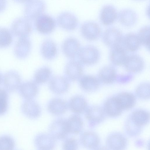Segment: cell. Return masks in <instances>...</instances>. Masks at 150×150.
I'll return each mask as SVG.
<instances>
[{
	"label": "cell",
	"mask_w": 150,
	"mask_h": 150,
	"mask_svg": "<svg viewBox=\"0 0 150 150\" xmlns=\"http://www.w3.org/2000/svg\"><path fill=\"white\" fill-rule=\"evenodd\" d=\"M149 112L142 109L133 111L129 115L125 122V129L130 136H137L140 134L143 128L149 122Z\"/></svg>",
	"instance_id": "obj_1"
},
{
	"label": "cell",
	"mask_w": 150,
	"mask_h": 150,
	"mask_svg": "<svg viewBox=\"0 0 150 150\" xmlns=\"http://www.w3.org/2000/svg\"><path fill=\"white\" fill-rule=\"evenodd\" d=\"M77 56L79 61L81 64L91 65L98 62L100 54L96 47L93 46L88 45L80 48Z\"/></svg>",
	"instance_id": "obj_2"
},
{
	"label": "cell",
	"mask_w": 150,
	"mask_h": 150,
	"mask_svg": "<svg viewBox=\"0 0 150 150\" xmlns=\"http://www.w3.org/2000/svg\"><path fill=\"white\" fill-rule=\"evenodd\" d=\"M46 5L43 0H30L26 3L24 8L25 18L31 21L43 13Z\"/></svg>",
	"instance_id": "obj_3"
},
{
	"label": "cell",
	"mask_w": 150,
	"mask_h": 150,
	"mask_svg": "<svg viewBox=\"0 0 150 150\" xmlns=\"http://www.w3.org/2000/svg\"><path fill=\"white\" fill-rule=\"evenodd\" d=\"M85 113L88 126L91 128L94 127L103 122L106 116L103 107L97 105L88 107Z\"/></svg>",
	"instance_id": "obj_4"
},
{
	"label": "cell",
	"mask_w": 150,
	"mask_h": 150,
	"mask_svg": "<svg viewBox=\"0 0 150 150\" xmlns=\"http://www.w3.org/2000/svg\"><path fill=\"white\" fill-rule=\"evenodd\" d=\"M55 20L49 15L42 14L35 20L36 30L41 33L47 34L52 32L56 26Z\"/></svg>",
	"instance_id": "obj_5"
},
{
	"label": "cell",
	"mask_w": 150,
	"mask_h": 150,
	"mask_svg": "<svg viewBox=\"0 0 150 150\" xmlns=\"http://www.w3.org/2000/svg\"><path fill=\"white\" fill-rule=\"evenodd\" d=\"M48 131L49 134L56 139H65L69 133L67 120L62 118L56 119L50 125Z\"/></svg>",
	"instance_id": "obj_6"
},
{
	"label": "cell",
	"mask_w": 150,
	"mask_h": 150,
	"mask_svg": "<svg viewBox=\"0 0 150 150\" xmlns=\"http://www.w3.org/2000/svg\"><path fill=\"white\" fill-rule=\"evenodd\" d=\"M11 31L16 36L26 38L31 33L32 27L30 21L25 18H19L15 19L12 23Z\"/></svg>",
	"instance_id": "obj_7"
},
{
	"label": "cell",
	"mask_w": 150,
	"mask_h": 150,
	"mask_svg": "<svg viewBox=\"0 0 150 150\" xmlns=\"http://www.w3.org/2000/svg\"><path fill=\"white\" fill-rule=\"evenodd\" d=\"M81 31L83 37L90 41L98 39L101 33V30L99 25L97 23L92 21L84 23L81 26Z\"/></svg>",
	"instance_id": "obj_8"
},
{
	"label": "cell",
	"mask_w": 150,
	"mask_h": 150,
	"mask_svg": "<svg viewBox=\"0 0 150 150\" xmlns=\"http://www.w3.org/2000/svg\"><path fill=\"white\" fill-rule=\"evenodd\" d=\"M123 37L121 31L119 29L115 27H110L107 29L103 33L102 40L106 45L112 48L120 45Z\"/></svg>",
	"instance_id": "obj_9"
},
{
	"label": "cell",
	"mask_w": 150,
	"mask_h": 150,
	"mask_svg": "<svg viewBox=\"0 0 150 150\" xmlns=\"http://www.w3.org/2000/svg\"><path fill=\"white\" fill-rule=\"evenodd\" d=\"M70 86L69 80L63 76H57L52 77L49 83V87L53 93L60 95L68 90Z\"/></svg>",
	"instance_id": "obj_10"
},
{
	"label": "cell",
	"mask_w": 150,
	"mask_h": 150,
	"mask_svg": "<svg viewBox=\"0 0 150 150\" xmlns=\"http://www.w3.org/2000/svg\"><path fill=\"white\" fill-rule=\"evenodd\" d=\"M123 65L127 72L132 73L140 72L144 69L145 65L142 58L136 54L127 55Z\"/></svg>",
	"instance_id": "obj_11"
},
{
	"label": "cell",
	"mask_w": 150,
	"mask_h": 150,
	"mask_svg": "<svg viewBox=\"0 0 150 150\" xmlns=\"http://www.w3.org/2000/svg\"><path fill=\"white\" fill-rule=\"evenodd\" d=\"M107 148L111 150L124 149L127 145L126 138L122 134L118 132L110 133L106 140Z\"/></svg>",
	"instance_id": "obj_12"
},
{
	"label": "cell",
	"mask_w": 150,
	"mask_h": 150,
	"mask_svg": "<svg viewBox=\"0 0 150 150\" xmlns=\"http://www.w3.org/2000/svg\"><path fill=\"white\" fill-rule=\"evenodd\" d=\"M57 23L63 29L68 31H72L77 27L79 21L76 17L73 14L64 12L58 16Z\"/></svg>",
	"instance_id": "obj_13"
},
{
	"label": "cell",
	"mask_w": 150,
	"mask_h": 150,
	"mask_svg": "<svg viewBox=\"0 0 150 150\" xmlns=\"http://www.w3.org/2000/svg\"><path fill=\"white\" fill-rule=\"evenodd\" d=\"M103 108L106 116L111 117L120 116L123 111L115 96L109 98L105 101Z\"/></svg>",
	"instance_id": "obj_14"
},
{
	"label": "cell",
	"mask_w": 150,
	"mask_h": 150,
	"mask_svg": "<svg viewBox=\"0 0 150 150\" xmlns=\"http://www.w3.org/2000/svg\"><path fill=\"white\" fill-rule=\"evenodd\" d=\"M21 109L26 116L32 119L39 117L42 112L40 106L33 99L25 100L22 104Z\"/></svg>",
	"instance_id": "obj_15"
},
{
	"label": "cell",
	"mask_w": 150,
	"mask_h": 150,
	"mask_svg": "<svg viewBox=\"0 0 150 150\" xmlns=\"http://www.w3.org/2000/svg\"><path fill=\"white\" fill-rule=\"evenodd\" d=\"M56 140L50 134L41 133L35 136L34 143L38 149L52 150L56 145Z\"/></svg>",
	"instance_id": "obj_16"
},
{
	"label": "cell",
	"mask_w": 150,
	"mask_h": 150,
	"mask_svg": "<svg viewBox=\"0 0 150 150\" xmlns=\"http://www.w3.org/2000/svg\"><path fill=\"white\" fill-rule=\"evenodd\" d=\"M118 13L116 8L111 5H104L99 14V19L104 25L108 26L113 24L117 18Z\"/></svg>",
	"instance_id": "obj_17"
},
{
	"label": "cell",
	"mask_w": 150,
	"mask_h": 150,
	"mask_svg": "<svg viewBox=\"0 0 150 150\" xmlns=\"http://www.w3.org/2000/svg\"><path fill=\"white\" fill-rule=\"evenodd\" d=\"M65 72L66 78L69 80L77 81L81 78L83 74L82 64L79 61L71 60L67 64Z\"/></svg>",
	"instance_id": "obj_18"
},
{
	"label": "cell",
	"mask_w": 150,
	"mask_h": 150,
	"mask_svg": "<svg viewBox=\"0 0 150 150\" xmlns=\"http://www.w3.org/2000/svg\"><path fill=\"white\" fill-rule=\"evenodd\" d=\"M80 142L81 145L85 148L95 149L99 147L100 143V138L96 132L86 131L81 134Z\"/></svg>",
	"instance_id": "obj_19"
},
{
	"label": "cell",
	"mask_w": 150,
	"mask_h": 150,
	"mask_svg": "<svg viewBox=\"0 0 150 150\" xmlns=\"http://www.w3.org/2000/svg\"><path fill=\"white\" fill-rule=\"evenodd\" d=\"M80 43L78 40L74 37H69L62 44V48L64 55L70 59L75 58L80 49Z\"/></svg>",
	"instance_id": "obj_20"
},
{
	"label": "cell",
	"mask_w": 150,
	"mask_h": 150,
	"mask_svg": "<svg viewBox=\"0 0 150 150\" xmlns=\"http://www.w3.org/2000/svg\"><path fill=\"white\" fill-rule=\"evenodd\" d=\"M79 84L81 89L84 91L92 93L99 88L100 82L98 79L91 75H84L79 79Z\"/></svg>",
	"instance_id": "obj_21"
},
{
	"label": "cell",
	"mask_w": 150,
	"mask_h": 150,
	"mask_svg": "<svg viewBox=\"0 0 150 150\" xmlns=\"http://www.w3.org/2000/svg\"><path fill=\"white\" fill-rule=\"evenodd\" d=\"M68 108L75 114H82L88 108V103L85 98L80 95L72 97L68 103Z\"/></svg>",
	"instance_id": "obj_22"
},
{
	"label": "cell",
	"mask_w": 150,
	"mask_h": 150,
	"mask_svg": "<svg viewBox=\"0 0 150 150\" xmlns=\"http://www.w3.org/2000/svg\"><path fill=\"white\" fill-rule=\"evenodd\" d=\"M68 103L63 99L55 98L51 99L47 105L48 111L52 115L59 116L65 113L68 108Z\"/></svg>",
	"instance_id": "obj_23"
},
{
	"label": "cell",
	"mask_w": 150,
	"mask_h": 150,
	"mask_svg": "<svg viewBox=\"0 0 150 150\" xmlns=\"http://www.w3.org/2000/svg\"><path fill=\"white\" fill-rule=\"evenodd\" d=\"M117 18L122 25L127 27H131L136 24L138 18L135 11L131 9H125L119 12Z\"/></svg>",
	"instance_id": "obj_24"
},
{
	"label": "cell",
	"mask_w": 150,
	"mask_h": 150,
	"mask_svg": "<svg viewBox=\"0 0 150 150\" xmlns=\"http://www.w3.org/2000/svg\"><path fill=\"white\" fill-rule=\"evenodd\" d=\"M18 89L20 94L25 100L33 99L36 96L39 91L37 84L31 81L21 84Z\"/></svg>",
	"instance_id": "obj_25"
},
{
	"label": "cell",
	"mask_w": 150,
	"mask_h": 150,
	"mask_svg": "<svg viewBox=\"0 0 150 150\" xmlns=\"http://www.w3.org/2000/svg\"><path fill=\"white\" fill-rule=\"evenodd\" d=\"M117 75L115 68L111 66H106L99 71L98 78L100 82L109 84L114 83L117 81Z\"/></svg>",
	"instance_id": "obj_26"
},
{
	"label": "cell",
	"mask_w": 150,
	"mask_h": 150,
	"mask_svg": "<svg viewBox=\"0 0 150 150\" xmlns=\"http://www.w3.org/2000/svg\"><path fill=\"white\" fill-rule=\"evenodd\" d=\"M21 79L16 72L10 71L5 74L4 84L6 90L9 92H14L17 90L21 85Z\"/></svg>",
	"instance_id": "obj_27"
},
{
	"label": "cell",
	"mask_w": 150,
	"mask_h": 150,
	"mask_svg": "<svg viewBox=\"0 0 150 150\" xmlns=\"http://www.w3.org/2000/svg\"><path fill=\"white\" fill-rule=\"evenodd\" d=\"M111 48L109 54L111 62L116 66L123 65L127 56L126 50L120 45Z\"/></svg>",
	"instance_id": "obj_28"
},
{
	"label": "cell",
	"mask_w": 150,
	"mask_h": 150,
	"mask_svg": "<svg viewBox=\"0 0 150 150\" xmlns=\"http://www.w3.org/2000/svg\"><path fill=\"white\" fill-rule=\"evenodd\" d=\"M115 96L123 111L132 109L136 104V96L132 93L123 92Z\"/></svg>",
	"instance_id": "obj_29"
},
{
	"label": "cell",
	"mask_w": 150,
	"mask_h": 150,
	"mask_svg": "<svg viewBox=\"0 0 150 150\" xmlns=\"http://www.w3.org/2000/svg\"><path fill=\"white\" fill-rule=\"evenodd\" d=\"M122 43L126 51L130 52L137 51L141 45L137 34L132 33L126 34L123 37Z\"/></svg>",
	"instance_id": "obj_30"
},
{
	"label": "cell",
	"mask_w": 150,
	"mask_h": 150,
	"mask_svg": "<svg viewBox=\"0 0 150 150\" xmlns=\"http://www.w3.org/2000/svg\"><path fill=\"white\" fill-rule=\"evenodd\" d=\"M68 129L69 133L77 134L80 133L83 127V122L78 114L71 115L67 120Z\"/></svg>",
	"instance_id": "obj_31"
},
{
	"label": "cell",
	"mask_w": 150,
	"mask_h": 150,
	"mask_svg": "<svg viewBox=\"0 0 150 150\" xmlns=\"http://www.w3.org/2000/svg\"><path fill=\"white\" fill-rule=\"evenodd\" d=\"M31 48V42L27 37L21 38L15 46V53L18 57L23 58L28 55Z\"/></svg>",
	"instance_id": "obj_32"
},
{
	"label": "cell",
	"mask_w": 150,
	"mask_h": 150,
	"mask_svg": "<svg viewBox=\"0 0 150 150\" xmlns=\"http://www.w3.org/2000/svg\"><path fill=\"white\" fill-rule=\"evenodd\" d=\"M41 52L42 55L45 59L47 60L52 59L57 54L56 45L52 40H46L41 45Z\"/></svg>",
	"instance_id": "obj_33"
},
{
	"label": "cell",
	"mask_w": 150,
	"mask_h": 150,
	"mask_svg": "<svg viewBox=\"0 0 150 150\" xmlns=\"http://www.w3.org/2000/svg\"><path fill=\"white\" fill-rule=\"evenodd\" d=\"M51 74L52 71L49 67H43L40 68L35 74L34 81L37 84L44 83L48 81Z\"/></svg>",
	"instance_id": "obj_34"
},
{
	"label": "cell",
	"mask_w": 150,
	"mask_h": 150,
	"mask_svg": "<svg viewBox=\"0 0 150 150\" xmlns=\"http://www.w3.org/2000/svg\"><path fill=\"white\" fill-rule=\"evenodd\" d=\"M150 84L148 82L142 83L139 85L135 91V96L143 100H148L150 98Z\"/></svg>",
	"instance_id": "obj_35"
},
{
	"label": "cell",
	"mask_w": 150,
	"mask_h": 150,
	"mask_svg": "<svg viewBox=\"0 0 150 150\" xmlns=\"http://www.w3.org/2000/svg\"><path fill=\"white\" fill-rule=\"evenodd\" d=\"M137 36L141 45L149 50L150 27L145 26L141 28L139 30Z\"/></svg>",
	"instance_id": "obj_36"
},
{
	"label": "cell",
	"mask_w": 150,
	"mask_h": 150,
	"mask_svg": "<svg viewBox=\"0 0 150 150\" xmlns=\"http://www.w3.org/2000/svg\"><path fill=\"white\" fill-rule=\"evenodd\" d=\"M12 41V37L9 30L6 28H0V47L9 46Z\"/></svg>",
	"instance_id": "obj_37"
},
{
	"label": "cell",
	"mask_w": 150,
	"mask_h": 150,
	"mask_svg": "<svg viewBox=\"0 0 150 150\" xmlns=\"http://www.w3.org/2000/svg\"><path fill=\"white\" fill-rule=\"evenodd\" d=\"M8 95L5 89L0 88V116L4 114L8 107Z\"/></svg>",
	"instance_id": "obj_38"
},
{
	"label": "cell",
	"mask_w": 150,
	"mask_h": 150,
	"mask_svg": "<svg viewBox=\"0 0 150 150\" xmlns=\"http://www.w3.org/2000/svg\"><path fill=\"white\" fill-rule=\"evenodd\" d=\"M15 146V141L11 137L8 135L0 137V150L13 149Z\"/></svg>",
	"instance_id": "obj_39"
},
{
	"label": "cell",
	"mask_w": 150,
	"mask_h": 150,
	"mask_svg": "<svg viewBox=\"0 0 150 150\" xmlns=\"http://www.w3.org/2000/svg\"><path fill=\"white\" fill-rule=\"evenodd\" d=\"M78 146L77 140L72 137L66 138L62 144V148L64 150H76Z\"/></svg>",
	"instance_id": "obj_40"
},
{
	"label": "cell",
	"mask_w": 150,
	"mask_h": 150,
	"mask_svg": "<svg viewBox=\"0 0 150 150\" xmlns=\"http://www.w3.org/2000/svg\"><path fill=\"white\" fill-rule=\"evenodd\" d=\"M7 4V0H0V13L5 9Z\"/></svg>",
	"instance_id": "obj_41"
},
{
	"label": "cell",
	"mask_w": 150,
	"mask_h": 150,
	"mask_svg": "<svg viewBox=\"0 0 150 150\" xmlns=\"http://www.w3.org/2000/svg\"><path fill=\"white\" fill-rule=\"evenodd\" d=\"M14 2L18 3H26L30 0H13Z\"/></svg>",
	"instance_id": "obj_42"
},
{
	"label": "cell",
	"mask_w": 150,
	"mask_h": 150,
	"mask_svg": "<svg viewBox=\"0 0 150 150\" xmlns=\"http://www.w3.org/2000/svg\"><path fill=\"white\" fill-rule=\"evenodd\" d=\"M2 80V77L1 76L0 74V83H1Z\"/></svg>",
	"instance_id": "obj_43"
},
{
	"label": "cell",
	"mask_w": 150,
	"mask_h": 150,
	"mask_svg": "<svg viewBox=\"0 0 150 150\" xmlns=\"http://www.w3.org/2000/svg\"><path fill=\"white\" fill-rule=\"evenodd\" d=\"M138 0V1H139V0Z\"/></svg>",
	"instance_id": "obj_44"
}]
</instances>
